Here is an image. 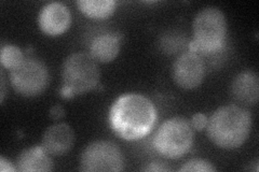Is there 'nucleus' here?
Here are the masks:
<instances>
[{"label": "nucleus", "mask_w": 259, "mask_h": 172, "mask_svg": "<svg viewBox=\"0 0 259 172\" xmlns=\"http://www.w3.org/2000/svg\"><path fill=\"white\" fill-rule=\"evenodd\" d=\"M158 120L153 102L139 93L121 95L109 111V125L120 138L127 141L139 140L147 136Z\"/></svg>", "instance_id": "obj_1"}, {"label": "nucleus", "mask_w": 259, "mask_h": 172, "mask_svg": "<svg viewBox=\"0 0 259 172\" xmlns=\"http://www.w3.org/2000/svg\"><path fill=\"white\" fill-rule=\"evenodd\" d=\"M253 126L249 111L237 104L216 109L207 121L210 142L223 150H236L245 143Z\"/></svg>", "instance_id": "obj_2"}, {"label": "nucleus", "mask_w": 259, "mask_h": 172, "mask_svg": "<svg viewBox=\"0 0 259 172\" xmlns=\"http://www.w3.org/2000/svg\"><path fill=\"white\" fill-rule=\"evenodd\" d=\"M101 71L97 62L90 53H72L64 61L62 67V88L60 95L64 99H72L97 88Z\"/></svg>", "instance_id": "obj_3"}, {"label": "nucleus", "mask_w": 259, "mask_h": 172, "mask_svg": "<svg viewBox=\"0 0 259 172\" xmlns=\"http://www.w3.org/2000/svg\"><path fill=\"white\" fill-rule=\"evenodd\" d=\"M193 39L189 43L190 52L213 54L224 47L228 25L224 12L216 7H206L199 11L192 24Z\"/></svg>", "instance_id": "obj_4"}, {"label": "nucleus", "mask_w": 259, "mask_h": 172, "mask_svg": "<svg viewBox=\"0 0 259 172\" xmlns=\"http://www.w3.org/2000/svg\"><path fill=\"white\" fill-rule=\"evenodd\" d=\"M194 142V129L190 122L182 117H175L162 123L152 139L155 150L168 159L182 158Z\"/></svg>", "instance_id": "obj_5"}, {"label": "nucleus", "mask_w": 259, "mask_h": 172, "mask_svg": "<svg viewBox=\"0 0 259 172\" xmlns=\"http://www.w3.org/2000/svg\"><path fill=\"white\" fill-rule=\"evenodd\" d=\"M10 83L14 91L24 97L42 94L50 83L47 65L38 59L28 57L10 70Z\"/></svg>", "instance_id": "obj_6"}, {"label": "nucleus", "mask_w": 259, "mask_h": 172, "mask_svg": "<svg viewBox=\"0 0 259 172\" xmlns=\"http://www.w3.org/2000/svg\"><path fill=\"white\" fill-rule=\"evenodd\" d=\"M125 160L120 147L111 141L97 140L88 144L80 156V170L87 172L122 171Z\"/></svg>", "instance_id": "obj_7"}, {"label": "nucleus", "mask_w": 259, "mask_h": 172, "mask_svg": "<svg viewBox=\"0 0 259 172\" xmlns=\"http://www.w3.org/2000/svg\"><path fill=\"white\" fill-rule=\"evenodd\" d=\"M206 68L203 60L197 53L186 52L180 55L173 64L172 76L177 86L183 89L198 88L205 78Z\"/></svg>", "instance_id": "obj_8"}, {"label": "nucleus", "mask_w": 259, "mask_h": 172, "mask_svg": "<svg viewBox=\"0 0 259 172\" xmlns=\"http://www.w3.org/2000/svg\"><path fill=\"white\" fill-rule=\"evenodd\" d=\"M71 23V14L68 8L61 3L46 5L38 15V25L44 34L56 37L63 35Z\"/></svg>", "instance_id": "obj_9"}, {"label": "nucleus", "mask_w": 259, "mask_h": 172, "mask_svg": "<svg viewBox=\"0 0 259 172\" xmlns=\"http://www.w3.org/2000/svg\"><path fill=\"white\" fill-rule=\"evenodd\" d=\"M75 144V132L66 123H56L49 126L42 136L44 149L53 156H63Z\"/></svg>", "instance_id": "obj_10"}, {"label": "nucleus", "mask_w": 259, "mask_h": 172, "mask_svg": "<svg viewBox=\"0 0 259 172\" xmlns=\"http://www.w3.org/2000/svg\"><path fill=\"white\" fill-rule=\"evenodd\" d=\"M230 94L234 101L242 105H255L259 98V79L253 70L240 72L232 80Z\"/></svg>", "instance_id": "obj_11"}, {"label": "nucleus", "mask_w": 259, "mask_h": 172, "mask_svg": "<svg viewBox=\"0 0 259 172\" xmlns=\"http://www.w3.org/2000/svg\"><path fill=\"white\" fill-rule=\"evenodd\" d=\"M16 168L21 172H49L53 170V161L42 145H35L24 150L19 155Z\"/></svg>", "instance_id": "obj_12"}, {"label": "nucleus", "mask_w": 259, "mask_h": 172, "mask_svg": "<svg viewBox=\"0 0 259 172\" xmlns=\"http://www.w3.org/2000/svg\"><path fill=\"white\" fill-rule=\"evenodd\" d=\"M120 47V39L116 35H100L95 37L90 44V55L97 63L107 64L117 59Z\"/></svg>", "instance_id": "obj_13"}, {"label": "nucleus", "mask_w": 259, "mask_h": 172, "mask_svg": "<svg viewBox=\"0 0 259 172\" xmlns=\"http://www.w3.org/2000/svg\"><path fill=\"white\" fill-rule=\"evenodd\" d=\"M77 6L84 15L95 20H106L115 12V0H80Z\"/></svg>", "instance_id": "obj_14"}, {"label": "nucleus", "mask_w": 259, "mask_h": 172, "mask_svg": "<svg viewBox=\"0 0 259 172\" xmlns=\"http://www.w3.org/2000/svg\"><path fill=\"white\" fill-rule=\"evenodd\" d=\"M25 60L24 54L20 47L12 44L3 45L0 51V63L6 69L12 70Z\"/></svg>", "instance_id": "obj_15"}, {"label": "nucleus", "mask_w": 259, "mask_h": 172, "mask_svg": "<svg viewBox=\"0 0 259 172\" xmlns=\"http://www.w3.org/2000/svg\"><path fill=\"white\" fill-rule=\"evenodd\" d=\"M216 169L213 163L202 158H192L187 162L184 163V166L180 168V171L189 172V171H201V172H214Z\"/></svg>", "instance_id": "obj_16"}, {"label": "nucleus", "mask_w": 259, "mask_h": 172, "mask_svg": "<svg viewBox=\"0 0 259 172\" xmlns=\"http://www.w3.org/2000/svg\"><path fill=\"white\" fill-rule=\"evenodd\" d=\"M207 121H208V119L206 118L205 114H203V113H197V114H194V116L192 117V119L190 121V124H191V126H192V128L194 130H198V132H201V130L206 129Z\"/></svg>", "instance_id": "obj_17"}, {"label": "nucleus", "mask_w": 259, "mask_h": 172, "mask_svg": "<svg viewBox=\"0 0 259 172\" xmlns=\"http://www.w3.org/2000/svg\"><path fill=\"white\" fill-rule=\"evenodd\" d=\"M49 117H50V119L55 122H59V121L63 120L65 117L64 106L60 103H56V104L52 105L50 109V112H49Z\"/></svg>", "instance_id": "obj_18"}, {"label": "nucleus", "mask_w": 259, "mask_h": 172, "mask_svg": "<svg viewBox=\"0 0 259 172\" xmlns=\"http://www.w3.org/2000/svg\"><path fill=\"white\" fill-rule=\"evenodd\" d=\"M142 171H161V172H165V171H169L171 168L168 166H166L165 163L163 162H150L148 166H146L144 168L141 169Z\"/></svg>", "instance_id": "obj_19"}, {"label": "nucleus", "mask_w": 259, "mask_h": 172, "mask_svg": "<svg viewBox=\"0 0 259 172\" xmlns=\"http://www.w3.org/2000/svg\"><path fill=\"white\" fill-rule=\"evenodd\" d=\"M0 171L3 172H14L18 171V168L13 166V163H11L9 160L6 159L5 157L0 158Z\"/></svg>", "instance_id": "obj_20"}, {"label": "nucleus", "mask_w": 259, "mask_h": 172, "mask_svg": "<svg viewBox=\"0 0 259 172\" xmlns=\"http://www.w3.org/2000/svg\"><path fill=\"white\" fill-rule=\"evenodd\" d=\"M0 101L2 103L5 100V97H6V81H5V76H4V71H2V78H0Z\"/></svg>", "instance_id": "obj_21"}]
</instances>
